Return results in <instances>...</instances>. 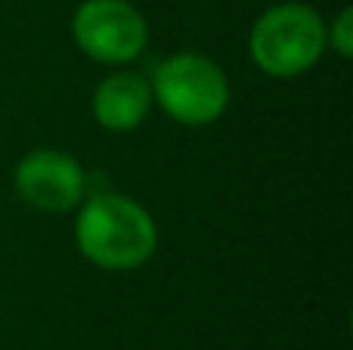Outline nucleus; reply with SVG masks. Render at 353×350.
I'll return each mask as SVG.
<instances>
[{
	"mask_svg": "<svg viewBox=\"0 0 353 350\" xmlns=\"http://www.w3.org/2000/svg\"><path fill=\"white\" fill-rule=\"evenodd\" d=\"M74 239L90 264L103 270H134L155 254L159 227L140 202L118 192H99L81 208Z\"/></svg>",
	"mask_w": 353,
	"mask_h": 350,
	"instance_id": "nucleus-1",
	"label": "nucleus"
},
{
	"mask_svg": "<svg viewBox=\"0 0 353 350\" xmlns=\"http://www.w3.org/2000/svg\"><path fill=\"white\" fill-rule=\"evenodd\" d=\"M325 43H329L325 22L316 10L304 3L270 6L254 22L248 37L251 59L273 78H294L316 65Z\"/></svg>",
	"mask_w": 353,
	"mask_h": 350,
	"instance_id": "nucleus-2",
	"label": "nucleus"
},
{
	"mask_svg": "<svg viewBox=\"0 0 353 350\" xmlns=\"http://www.w3.org/2000/svg\"><path fill=\"white\" fill-rule=\"evenodd\" d=\"M152 93L159 105L186 127L217 121L230 105V84L220 65L199 53L168 56L155 68Z\"/></svg>",
	"mask_w": 353,
	"mask_h": 350,
	"instance_id": "nucleus-3",
	"label": "nucleus"
},
{
	"mask_svg": "<svg viewBox=\"0 0 353 350\" xmlns=\"http://www.w3.org/2000/svg\"><path fill=\"white\" fill-rule=\"evenodd\" d=\"M72 34L81 53L97 62L121 65L146 50V19L128 0H84L72 19Z\"/></svg>",
	"mask_w": 353,
	"mask_h": 350,
	"instance_id": "nucleus-4",
	"label": "nucleus"
},
{
	"mask_svg": "<svg viewBox=\"0 0 353 350\" xmlns=\"http://www.w3.org/2000/svg\"><path fill=\"white\" fill-rule=\"evenodd\" d=\"M84 171L59 149H34L16 167V192L37 211L62 214L84 198Z\"/></svg>",
	"mask_w": 353,
	"mask_h": 350,
	"instance_id": "nucleus-5",
	"label": "nucleus"
},
{
	"mask_svg": "<svg viewBox=\"0 0 353 350\" xmlns=\"http://www.w3.org/2000/svg\"><path fill=\"white\" fill-rule=\"evenodd\" d=\"M149 109H152V84L134 72L112 74L93 93V115L105 130L115 134L140 127Z\"/></svg>",
	"mask_w": 353,
	"mask_h": 350,
	"instance_id": "nucleus-6",
	"label": "nucleus"
},
{
	"mask_svg": "<svg viewBox=\"0 0 353 350\" xmlns=\"http://www.w3.org/2000/svg\"><path fill=\"white\" fill-rule=\"evenodd\" d=\"M353 12L350 10H341L338 12V19H335V25H332L329 31H325V37H329V43L332 47H335V53L338 56H344V59H347L350 56V50H353Z\"/></svg>",
	"mask_w": 353,
	"mask_h": 350,
	"instance_id": "nucleus-7",
	"label": "nucleus"
}]
</instances>
